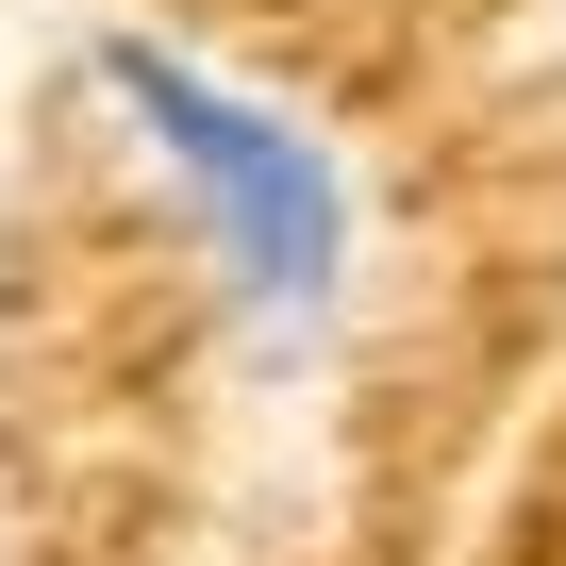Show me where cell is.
Wrapping results in <instances>:
<instances>
[{
	"label": "cell",
	"mask_w": 566,
	"mask_h": 566,
	"mask_svg": "<svg viewBox=\"0 0 566 566\" xmlns=\"http://www.w3.org/2000/svg\"><path fill=\"white\" fill-rule=\"evenodd\" d=\"M101 101H117V134L167 167V200L200 217L250 367H317L334 317H350V167H334L301 117H266V101H233L217 67H184L167 34H101Z\"/></svg>",
	"instance_id": "1"
}]
</instances>
